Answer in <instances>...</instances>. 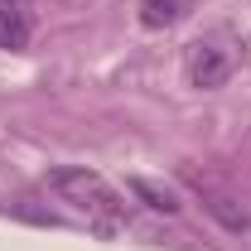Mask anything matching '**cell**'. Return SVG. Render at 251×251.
Returning <instances> with one entry per match:
<instances>
[{
	"instance_id": "obj_1",
	"label": "cell",
	"mask_w": 251,
	"mask_h": 251,
	"mask_svg": "<svg viewBox=\"0 0 251 251\" xmlns=\"http://www.w3.org/2000/svg\"><path fill=\"white\" fill-rule=\"evenodd\" d=\"M49 188L58 193L63 203H73V208L87 218V227L101 232V237H116L126 227L121 193L106 184L101 174H92V169H53V174H49Z\"/></svg>"
},
{
	"instance_id": "obj_2",
	"label": "cell",
	"mask_w": 251,
	"mask_h": 251,
	"mask_svg": "<svg viewBox=\"0 0 251 251\" xmlns=\"http://www.w3.org/2000/svg\"><path fill=\"white\" fill-rule=\"evenodd\" d=\"M184 179H188V188L203 198V208H208L227 232H247V227H251V213H247V208H242V203H237L222 184H213V179H208V174H198V169H184Z\"/></svg>"
},
{
	"instance_id": "obj_3",
	"label": "cell",
	"mask_w": 251,
	"mask_h": 251,
	"mask_svg": "<svg viewBox=\"0 0 251 251\" xmlns=\"http://www.w3.org/2000/svg\"><path fill=\"white\" fill-rule=\"evenodd\" d=\"M232 77V49H222L213 39H198L193 49H188V82L193 87H222Z\"/></svg>"
},
{
	"instance_id": "obj_4",
	"label": "cell",
	"mask_w": 251,
	"mask_h": 251,
	"mask_svg": "<svg viewBox=\"0 0 251 251\" xmlns=\"http://www.w3.org/2000/svg\"><path fill=\"white\" fill-rule=\"evenodd\" d=\"M34 39V10L29 0H0V49L20 53Z\"/></svg>"
},
{
	"instance_id": "obj_5",
	"label": "cell",
	"mask_w": 251,
	"mask_h": 251,
	"mask_svg": "<svg viewBox=\"0 0 251 251\" xmlns=\"http://www.w3.org/2000/svg\"><path fill=\"white\" fill-rule=\"evenodd\" d=\"M188 10V0H140V20L150 25V29H169V25H179Z\"/></svg>"
},
{
	"instance_id": "obj_6",
	"label": "cell",
	"mask_w": 251,
	"mask_h": 251,
	"mask_svg": "<svg viewBox=\"0 0 251 251\" xmlns=\"http://www.w3.org/2000/svg\"><path fill=\"white\" fill-rule=\"evenodd\" d=\"M135 193H140V198H145V203H150V208H159V213H179V198H174V193H169V188H159V184H150V179H135Z\"/></svg>"
}]
</instances>
